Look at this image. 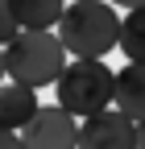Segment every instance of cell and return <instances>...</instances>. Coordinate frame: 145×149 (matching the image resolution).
<instances>
[{
    "label": "cell",
    "instance_id": "1",
    "mask_svg": "<svg viewBox=\"0 0 145 149\" xmlns=\"http://www.w3.org/2000/svg\"><path fill=\"white\" fill-rule=\"evenodd\" d=\"M116 37H120V17L104 0H70L58 17V42L75 58L104 62V54L116 50Z\"/></svg>",
    "mask_w": 145,
    "mask_h": 149
},
{
    "label": "cell",
    "instance_id": "2",
    "mask_svg": "<svg viewBox=\"0 0 145 149\" xmlns=\"http://www.w3.org/2000/svg\"><path fill=\"white\" fill-rule=\"evenodd\" d=\"M62 70H66V50L58 33H17L4 46V74L29 91L58 83Z\"/></svg>",
    "mask_w": 145,
    "mask_h": 149
},
{
    "label": "cell",
    "instance_id": "3",
    "mask_svg": "<svg viewBox=\"0 0 145 149\" xmlns=\"http://www.w3.org/2000/svg\"><path fill=\"white\" fill-rule=\"evenodd\" d=\"M58 104L70 116H96V112H108L112 108V95H116V70H108L100 58H75L66 62V70L58 74Z\"/></svg>",
    "mask_w": 145,
    "mask_h": 149
},
{
    "label": "cell",
    "instance_id": "4",
    "mask_svg": "<svg viewBox=\"0 0 145 149\" xmlns=\"http://www.w3.org/2000/svg\"><path fill=\"white\" fill-rule=\"evenodd\" d=\"M21 145L25 149H79V124L58 104H42L33 112V120L21 128Z\"/></svg>",
    "mask_w": 145,
    "mask_h": 149
},
{
    "label": "cell",
    "instance_id": "5",
    "mask_svg": "<svg viewBox=\"0 0 145 149\" xmlns=\"http://www.w3.org/2000/svg\"><path fill=\"white\" fill-rule=\"evenodd\" d=\"M79 149H137V124L116 108L96 112L79 124Z\"/></svg>",
    "mask_w": 145,
    "mask_h": 149
},
{
    "label": "cell",
    "instance_id": "6",
    "mask_svg": "<svg viewBox=\"0 0 145 149\" xmlns=\"http://www.w3.org/2000/svg\"><path fill=\"white\" fill-rule=\"evenodd\" d=\"M116 112H124L133 124H145V66L129 62L116 70V95H112Z\"/></svg>",
    "mask_w": 145,
    "mask_h": 149
},
{
    "label": "cell",
    "instance_id": "7",
    "mask_svg": "<svg viewBox=\"0 0 145 149\" xmlns=\"http://www.w3.org/2000/svg\"><path fill=\"white\" fill-rule=\"evenodd\" d=\"M38 95L21 83H0V133H21L38 112Z\"/></svg>",
    "mask_w": 145,
    "mask_h": 149
},
{
    "label": "cell",
    "instance_id": "8",
    "mask_svg": "<svg viewBox=\"0 0 145 149\" xmlns=\"http://www.w3.org/2000/svg\"><path fill=\"white\" fill-rule=\"evenodd\" d=\"M8 8H13V21L21 33H50L58 25L66 0H8Z\"/></svg>",
    "mask_w": 145,
    "mask_h": 149
},
{
    "label": "cell",
    "instance_id": "9",
    "mask_svg": "<svg viewBox=\"0 0 145 149\" xmlns=\"http://www.w3.org/2000/svg\"><path fill=\"white\" fill-rule=\"evenodd\" d=\"M116 46L124 50V58L129 62H141L145 66V8H129L120 17V37Z\"/></svg>",
    "mask_w": 145,
    "mask_h": 149
},
{
    "label": "cell",
    "instance_id": "10",
    "mask_svg": "<svg viewBox=\"0 0 145 149\" xmlns=\"http://www.w3.org/2000/svg\"><path fill=\"white\" fill-rule=\"evenodd\" d=\"M17 33H21V29H17V21H13V8H8V0H0V50H4V46L13 42Z\"/></svg>",
    "mask_w": 145,
    "mask_h": 149
},
{
    "label": "cell",
    "instance_id": "11",
    "mask_svg": "<svg viewBox=\"0 0 145 149\" xmlns=\"http://www.w3.org/2000/svg\"><path fill=\"white\" fill-rule=\"evenodd\" d=\"M0 149H25L17 133H0Z\"/></svg>",
    "mask_w": 145,
    "mask_h": 149
},
{
    "label": "cell",
    "instance_id": "12",
    "mask_svg": "<svg viewBox=\"0 0 145 149\" xmlns=\"http://www.w3.org/2000/svg\"><path fill=\"white\" fill-rule=\"evenodd\" d=\"M108 4H120V8H145V0H108Z\"/></svg>",
    "mask_w": 145,
    "mask_h": 149
},
{
    "label": "cell",
    "instance_id": "13",
    "mask_svg": "<svg viewBox=\"0 0 145 149\" xmlns=\"http://www.w3.org/2000/svg\"><path fill=\"white\" fill-rule=\"evenodd\" d=\"M137 149H145V124H137Z\"/></svg>",
    "mask_w": 145,
    "mask_h": 149
},
{
    "label": "cell",
    "instance_id": "14",
    "mask_svg": "<svg viewBox=\"0 0 145 149\" xmlns=\"http://www.w3.org/2000/svg\"><path fill=\"white\" fill-rule=\"evenodd\" d=\"M0 79H4V50H0Z\"/></svg>",
    "mask_w": 145,
    "mask_h": 149
}]
</instances>
